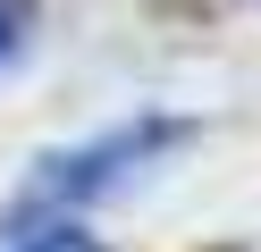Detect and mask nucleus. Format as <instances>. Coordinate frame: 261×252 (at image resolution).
<instances>
[{
    "label": "nucleus",
    "instance_id": "f257e3e1",
    "mask_svg": "<svg viewBox=\"0 0 261 252\" xmlns=\"http://www.w3.org/2000/svg\"><path fill=\"white\" fill-rule=\"evenodd\" d=\"M17 252H101V244H93L85 227H34V235H25Z\"/></svg>",
    "mask_w": 261,
    "mask_h": 252
},
{
    "label": "nucleus",
    "instance_id": "f03ea898",
    "mask_svg": "<svg viewBox=\"0 0 261 252\" xmlns=\"http://www.w3.org/2000/svg\"><path fill=\"white\" fill-rule=\"evenodd\" d=\"M17 25H25V9H17V0H0V59L17 50Z\"/></svg>",
    "mask_w": 261,
    "mask_h": 252
}]
</instances>
